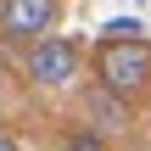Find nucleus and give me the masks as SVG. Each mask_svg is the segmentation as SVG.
Listing matches in <instances>:
<instances>
[{
    "label": "nucleus",
    "instance_id": "obj_1",
    "mask_svg": "<svg viewBox=\"0 0 151 151\" xmlns=\"http://www.w3.org/2000/svg\"><path fill=\"white\" fill-rule=\"evenodd\" d=\"M95 78L118 95H140L151 84V45L134 34V39H106L95 50Z\"/></svg>",
    "mask_w": 151,
    "mask_h": 151
},
{
    "label": "nucleus",
    "instance_id": "obj_2",
    "mask_svg": "<svg viewBox=\"0 0 151 151\" xmlns=\"http://www.w3.org/2000/svg\"><path fill=\"white\" fill-rule=\"evenodd\" d=\"M28 78H34V84H45V90L73 84V78H78V45H73V39H62V34L34 39V50H28Z\"/></svg>",
    "mask_w": 151,
    "mask_h": 151
},
{
    "label": "nucleus",
    "instance_id": "obj_3",
    "mask_svg": "<svg viewBox=\"0 0 151 151\" xmlns=\"http://www.w3.org/2000/svg\"><path fill=\"white\" fill-rule=\"evenodd\" d=\"M62 17V0H0V34L17 39V45H34L56 28Z\"/></svg>",
    "mask_w": 151,
    "mask_h": 151
},
{
    "label": "nucleus",
    "instance_id": "obj_4",
    "mask_svg": "<svg viewBox=\"0 0 151 151\" xmlns=\"http://www.w3.org/2000/svg\"><path fill=\"white\" fill-rule=\"evenodd\" d=\"M84 112L95 129H129V95L106 90L101 78H95V90H84Z\"/></svg>",
    "mask_w": 151,
    "mask_h": 151
},
{
    "label": "nucleus",
    "instance_id": "obj_5",
    "mask_svg": "<svg viewBox=\"0 0 151 151\" xmlns=\"http://www.w3.org/2000/svg\"><path fill=\"white\" fill-rule=\"evenodd\" d=\"M62 151H106V146H101V134H95V129H73V134L62 140Z\"/></svg>",
    "mask_w": 151,
    "mask_h": 151
},
{
    "label": "nucleus",
    "instance_id": "obj_6",
    "mask_svg": "<svg viewBox=\"0 0 151 151\" xmlns=\"http://www.w3.org/2000/svg\"><path fill=\"white\" fill-rule=\"evenodd\" d=\"M0 151H22V146H17V140H11V134L0 129Z\"/></svg>",
    "mask_w": 151,
    "mask_h": 151
},
{
    "label": "nucleus",
    "instance_id": "obj_7",
    "mask_svg": "<svg viewBox=\"0 0 151 151\" xmlns=\"http://www.w3.org/2000/svg\"><path fill=\"white\" fill-rule=\"evenodd\" d=\"M146 151H151V146H146Z\"/></svg>",
    "mask_w": 151,
    "mask_h": 151
}]
</instances>
